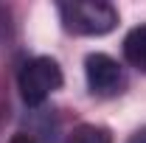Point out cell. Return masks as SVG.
<instances>
[{
	"instance_id": "obj_1",
	"label": "cell",
	"mask_w": 146,
	"mask_h": 143,
	"mask_svg": "<svg viewBox=\"0 0 146 143\" xmlns=\"http://www.w3.org/2000/svg\"><path fill=\"white\" fill-rule=\"evenodd\" d=\"M59 14H62V23H65L68 31L82 34V36H101V34H110L118 25V11L110 3H101V0L62 3Z\"/></svg>"
},
{
	"instance_id": "obj_4",
	"label": "cell",
	"mask_w": 146,
	"mask_h": 143,
	"mask_svg": "<svg viewBox=\"0 0 146 143\" xmlns=\"http://www.w3.org/2000/svg\"><path fill=\"white\" fill-rule=\"evenodd\" d=\"M124 56H127L129 65L146 70V25H138V28H132L127 34V39H124Z\"/></svg>"
},
{
	"instance_id": "obj_5",
	"label": "cell",
	"mask_w": 146,
	"mask_h": 143,
	"mask_svg": "<svg viewBox=\"0 0 146 143\" xmlns=\"http://www.w3.org/2000/svg\"><path fill=\"white\" fill-rule=\"evenodd\" d=\"M65 143H112V132L98 124H82L68 135Z\"/></svg>"
},
{
	"instance_id": "obj_6",
	"label": "cell",
	"mask_w": 146,
	"mask_h": 143,
	"mask_svg": "<svg viewBox=\"0 0 146 143\" xmlns=\"http://www.w3.org/2000/svg\"><path fill=\"white\" fill-rule=\"evenodd\" d=\"M127 143H146V126H141V129H138V132H135Z\"/></svg>"
},
{
	"instance_id": "obj_7",
	"label": "cell",
	"mask_w": 146,
	"mask_h": 143,
	"mask_svg": "<svg viewBox=\"0 0 146 143\" xmlns=\"http://www.w3.org/2000/svg\"><path fill=\"white\" fill-rule=\"evenodd\" d=\"M9 143H34V140H31L28 135H14V138H11Z\"/></svg>"
},
{
	"instance_id": "obj_3",
	"label": "cell",
	"mask_w": 146,
	"mask_h": 143,
	"mask_svg": "<svg viewBox=\"0 0 146 143\" xmlns=\"http://www.w3.org/2000/svg\"><path fill=\"white\" fill-rule=\"evenodd\" d=\"M84 76L93 95H115L124 87V73L107 54H90L84 59Z\"/></svg>"
},
{
	"instance_id": "obj_2",
	"label": "cell",
	"mask_w": 146,
	"mask_h": 143,
	"mask_svg": "<svg viewBox=\"0 0 146 143\" xmlns=\"http://www.w3.org/2000/svg\"><path fill=\"white\" fill-rule=\"evenodd\" d=\"M17 84H20L23 101L34 107V104H42L54 90L62 87V70L51 56H36V59L23 65Z\"/></svg>"
}]
</instances>
